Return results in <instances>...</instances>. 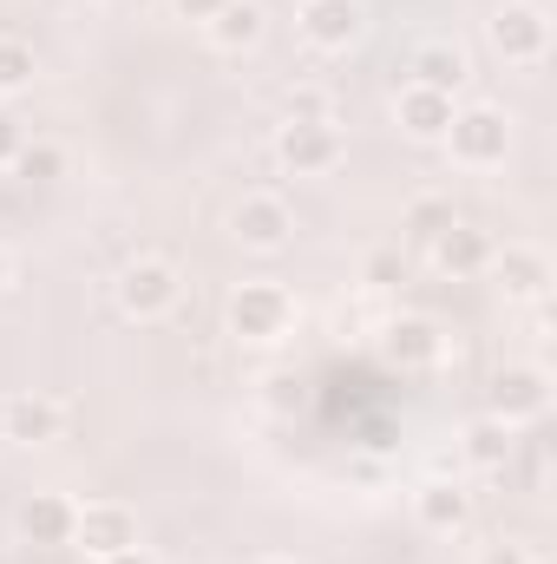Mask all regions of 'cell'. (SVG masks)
I'll return each instance as SVG.
<instances>
[{
    "label": "cell",
    "instance_id": "obj_1",
    "mask_svg": "<svg viewBox=\"0 0 557 564\" xmlns=\"http://www.w3.org/2000/svg\"><path fill=\"white\" fill-rule=\"evenodd\" d=\"M439 144H446V158H452L459 171H499V164L512 158V112L472 99V106L452 112V126H446Z\"/></svg>",
    "mask_w": 557,
    "mask_h": 564
},
{
    "label": "cell",
    "instance_id": "obj_2",
    "mask_svg": "<svg viewBox=\"0 0 557 564\" xmlns=\"http://www.w3.org/2000/svg\"><path fill=\"white\" fill-rule=\"evenodd\" d=\"M223 322H230V335L243 348H276V341H288V328H295V295L282 282H243L223 302Z\"/></svg>",
    "mask_w": 557,
    "mask_h": 564
},
{
    "label": "cell",
    "instance_id": "obj_3",
    "mask_svg": "<svg viewBox=\"0 0 557 564\" xmlns=\"http://www.w3.org/2000/svg\"><path fill=\"white\" fill-rule=\"evenodd\" d=\"M177 295H184V276H177V263L171 257H132L119 282H112V302H119V315H132V322H164L171 308H177Z\"/></svg>",
    "mask_w": 557,
    "mask_h": 564
},
{
    "label": "cell",
    "instance_id": "obj_4",
    "mask_svg": "<svg viewBox=\"0 0 557 564\" xmlns=\"http://www.w3.org/2000/svg\"><path fill=\"white\" fill-rule=\"evenodd\" d=\"M485 40L505 66H538L551 53V13L538 0H499L485 20Z\"/></svg>",
    "mask_w": 557,
    "mask_h": 564
},
{
    "label": "cell",
    "instance_id": "obj_5",
    "mask_svg": "<svg viewBox=\"0 0 557 564\" xmlns=\"http://www.w3.org/2000/svg\"><path fill=\"white\" fill-rule=\"evenodd\" d=\"M230 237L250 250V257H276L295 243V210L282 204L276 191H250L230 204Z\"/></svg>",
    "mask_w": 557,
    "mask_h": 564
},
{
    "label": "cell",
    "instance_id": "obj_6",
    "mask_svg": "<svg viewBox=\"0 0 557 564\" xmlns=\"http://www.w3.org/2000/svg\"><path fill=\"white\" fill-rule=\"evenodd\" d=\"M270 151H276V164L288 177H328V171L348 158V139H341L335 126H288V119H282Z\"/></svg>",
    "mask_w": 557,
    "mask_h": 564
},
{
    "label": "cell",
    "instance_id": "obj_7",
    "mask_svg": "<svg viewBox=\"0 0 557 564\" xmlns=\"http://www.w3.org/2000/svg\"><path fill=\"white\" fill-rule=\"evenodd\" d=\"M492 414L505 426H532L551 414V375L538 368V361H512V368H499V381H492Z\"/></svg>",
    "mask_w": 557,
    "mask_h": 564
},
{
    "label": "cell",
    "instance_id": "obj_8",
    "mask_svg": "<svg viewBox=\"0 0 557 564\" xmlns=\"http://www.w3.org/2000/svg\"><path fill=\"white\" fill-rule=\"evenodd\" d=\"M125 545H139V512H132V506H119V499L79 506V519H73V552L112 558V552H125Z\"/></svg>",
    "mask_w": 557,
    "mask_h": 564
},
{
    "label": "cell",
    "instance_id": "obj_9",
    "mask_svg": "<svg viewBox=\"0 0 557 564\" xmlns=\"http://www.w3.org/2000/svg\"><path fill=\"white\" fill-rule=\"evenodd\" d=\"M368 33V7L361 0H302V40L315 53H348Z\"/></svg>",
    "mask_w": 557,
    "mask_h": 564
},
{
    "label": "cell",
    "instance_id": "obj_10",
    "mask_svg": "<svg viewBox=\"0 0 557 564\" xmlns=\"http://www.w3.org/2000/svg\"><path fill=\"white\" fill-rule=\"evenodd\" d=\"M66 433V408L53 394H7L0 401V440L13 446H53Z\"/></svg>",
    "mask_w": 557,
    "mask_h": 564
},
{
    "label": "cell",
    "instance_id": "obj_11",
    "mask_svg": "<svg viewBox=\"0 0 557 564\" xmlns=\"http://www.w3.org/2000/svg\"><path fill=\"white\" fill-rule=\"evenodd\" d=\"M492 250H499V243H492V237H485L479 224H466V217H459V224H446V230H439V237L426 243V263H433L439 276L459 282V276H485Z\"/></svg>",
    "mask_w": 557,
    "mask_h": 564
},
{
    "label": "cell",
    "instance_id": "obj_12",
    "mask_svg": "<svg viewBox=\"0 0 557 564\" xmlns=\"http://www.w3.org/2000/svg\"><path fill=\"white\" fill-rule=\"evenodd\" d=\"M485 270L499 276L505 302H545L551 295V257L538 243H505V250H492Z\"/></svg>",
    "mask_w": 557,
    "mask_h": 564
},
{
    "label": "cell",
    "instance_id": "obj_13",
    "mask_svg": "<svg viewBox=\"0 0 557 564\" xmlns=\"http://www.w3.org/2000/svg\"><path fill=\"white\" fill-rule=\"evenodd\" d=\"M414 525L433 532V539H459L472 525V492L459 479H426V486H414Z\"/></svg>",
    "mask_w": 557,
    "mask_h": 564
},
{
    "label": "cell",
    "instance_id": "obj_14",
    "mask_svg": "<svg viewBox=\"0 0 557 564\" xmlns=\"http://www.w3.org/2000/svg\"><path fill=\"white\" fill-rule=\"evenodd\" d=\"M73 519H79V506L66 492H26L13 512V532L26 545H73Z\"/></svg>",
    "mask_w": 557,
    "mask_h": 564
},
{
    "label": "cell",
    "instance_id": "obj_15",
    "mask_svg": "<svg viewBox=\"0 0 557 564\" xmlns=\"http://www.w3.org/2000/svg\"><path fill=\"white\" fill-rule=\"evenodd\" d=\"M452 112H459V99H446V93H433V86H414V79H407L401 99H394V126L414 144H439L446 126H452Z\"/></svg>",
    "mask_w": 557,
    "mask_h": 564
},
{
    "label": "cell",
    "instance_id": "obj_16",
    "mask_svg": "<svg viewBox=\"0 0 557 564\" xmlns=\"http://www.w3.org/2000/svg\"><path fill=\"white\" fill-rule=\"evenodd\" d=\"M407 73H414V86H433V93L459 99V86L472 79V59H466L459 40H419L414 59H407Z\"/></svg>",
    "mask_w": 557,
    "mask_h": 564
},
{
    "label": "cell",
    "instance_id": "obj_17",
    "mask_svg": "<svg viewBox=\"0 0 557 564\" xmlns=\"http://www.w3.org/2000/svg\"><path fill=\"white\" fill-rule=\"evenodd\" d=\"M512 433H518V426H505L499 414H479V421L459 426V459H466L472 473H505V466H512V446H518Z\"/></svg>",
    "mask_w": 557,
    "mask_h": 564
},
{
    "label": "cell",
    "instance_id": "obj_18",
    "mask_svg": "<svg viewBox=\"0 0 557 564\" xmlns=\"http://www.w3.org/2000/svg\"><path fill=\"white\" fill-rule=\"evenodd\" d=\"M263 0H230L217 20H204V40L217 46V53H250V46H263Z\"/></svg>",
    "mask_w": 557,
    "mask_h": 564
},
{
    "label": "cell",
    "instance_id": "obj_19",
    "mask_svg": "<svg viewBox=\"0 0 557 564\" xmlns=\"http://www.w3.org/2000/svg\"><path fill=\"white\" fill-rule=\"evenodd\" d=\"M387 355H394L401 368H439L446 335H439V322H426V315H401V322L387 328Z\"/></svg>",
    "mask_w": 557,
    "mask_h": 564
},
{
    "label": "cell",
    "instance_id": "obj_20",
    "mask_svg": "<svg viewBox=\"0 0 557 564\" xmlns=\"http://www.w3.org/2000/svg\"><path fill=\"white\" fill-rule=\"evenodd\" d=\"M33 79H40V59H33V46H26V40H7V33H0V99L26 93Z\"/></svg>",
    "mask_w": 557,
    "mask_h": 564
},
{
    "label": "cell",
    "instance_id": "obj_21",
    "mask_svg": "<svg viewBox=\"0 0 557 564\" xmlns=\"http://www.w3.org/2000/svg\"><path fill=\"white\" fill-rule=\"evenodd\" d=\"M446 224H459V210H452L446 197H414V204H407V224H401V230H407L419 250H426V243H433V237H439Z\"/></svg>",
    "mask_w": 557,
    "mask_h": 564
},
{
    "label": "cell",
    "instance_id": "obj_22",
    "mask_svg": "<svg viewBox=\"0 0 557 564\" xmlns=\"http://www.w3.org/2000/svg\"><path fill=\"white\" fill-rule=\"evenodd\" d=\"M282 119H288V126H335V99H328L321 86H288Z\"/></svg>",
    "mask_w": 557,
    "mask_h": 564
},
{
    "label": "cell",
    "instance_id": "obj_23",
    "mask_svg": "<svg viewBox=\"0 0 557 564\" xmlns=\"http://www.w3.org/2000/svg\"><path fill=\"white\" fill-rule=\"evenodd\" d=\"M13 171H20L26 184H53V177L66 171V151H59V144H20Z\"/></svg>",
    "mask_w": 557,
    "mask_h": 564
},
{
    "label": "cell",
    "instance_id": "obj_24",
    "mask_svg": "<svg viewBox=\"0 0 557 564\" xmlns=\"http://www.w3.org/2000/svg\"><path fill=\"white\" fill-rule=\"evenodd\" d=\"M20 126H13V112H7V106H0V171H13V158H20Z\"/></svg>",
    "mask_w": 557,
    "mask_h": 564
},
{
    "label": "cell",
    "instance_id": "obj_25",
    "mask_svg": "<svg viewBox=\"0 0 557 564\" xmlns=\"http://www.w3.org/2000/svg\"><path fill=\"white\" fill-rule=\"evenodd\" d=\"M223 7H230V0H171V13H177V20H197V26H204V20H217Z\"/></svg>",
    "mask_w": 557,
    "mask_h": 564
},
{
    "label": "cell",
    "instance_id": "obj_26",
    "mask_svg": "<svg viewBox=\"0 0 557 564\" xmlns=\"http://www.w3.org/2000/svg\"><path fill=\"white\" fill-rule=\"evenodd\" d=\"M479 564H538V558H532L518 539H499V545H485V558H479Z\"/></svg>",
    "mask_w": 557,
    "mask_h": 564
},
{
    "label": "cell",
    "instance_id": "obj_27",
    "mask_svg": "<svg viewBox=\"0 0 557 564\" xmlns=\"http://www.w3.org/2000/svg\"><path fill=\"white\" fill-rule=\"evenodd\" d=\"M394 276H401V263H394V257H374V263H368V282H374V289H387Z\"/></svg>",
    "mask_w": 557,
    "mask_h": 564
},
{
    "label": "cell",
    "instance_id": "obj_28",
    "mask_svg": "<svg viewBox=\"0 0 557 564\" xmlns=\"http://www.w3.org/2000/svg\"><path fill=\"white\" fill-rule=\"evenodd\" d=\"M92 564H157L144 545H125V552H112V558H92Z\"/></svg>",
    "mask_w": 557,
    "mask_h": 564
},
{
    "label": "cell",
    "instance_id": "obj_29",
    "mask_svg": "<svg viewBox=\"0 0 557 564\" xmlns=\"http://www.w3.org/2000/svg\"><path fill=\"white\" fill-rule=\"evenodd\" d=\"M7 282H13V257L0 250V295H7Z\"/></svg>",
    "mask_w": 557,
    "mask_h": 564
},
{
    "label": "cell",
    "instance_id": "obj_30",
    "mask_svg": "<svg viewBox=\"0 0 557 564\" xmlns=\"http://www.w3.org/2000/svg\"><path fill=\"white\" fill-rule=\"evenodd\" d=\"M250 564H295V558H250Z\"/></svg>",
    "mask_w": 557,
    "mask_h": 564
}]
</instances>
